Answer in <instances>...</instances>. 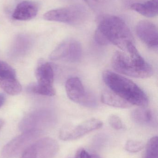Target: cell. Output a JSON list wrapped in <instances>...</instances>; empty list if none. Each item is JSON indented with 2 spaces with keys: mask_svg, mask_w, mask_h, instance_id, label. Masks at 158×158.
Masks as SVG:
<instances>
[{
  "mask_svg": "<svg viewBox=\"0 0 158 158\" xmlns=\"http://www.w3.org/2000/svg\"><path fill=\"white\" fill-rule=\"evenodd\" d=\"M94 39L99 45L113 44L126 52L129 44L134 43L133 37L128 25L123 19L115 16L100 18Z\"/></svg>",
  "mask_w": 158,
  "mask_h": 158,
  "instance_id": "1",
  "label": "cell"
},
{
  "mask_svg": "<svg viewBox=\"0 0 158 158\" xmlns=\"http://www.w3.org/2000/svg\"><path fill=\"white\" fill-rule=\"evenodd\" d=\"M103 77L111 91L131 105L140 106L148 105L146 94L133 81L108 70L103 73Z\"/></svg>",
  "mask_w": 158,
  "mask_h": 158,
  "instance_id": "2",
  "label": "cell"
},
{
  "mask_svg": "<svg viewBox=\"0 0 158 158\" xmlns=\"http://www.w3.org/2000/svg\"><path fill=\"white\" fill-rule=\"evenodd\" d=\"M111 64L116 71L129 77L146 78L151 77L154 73L152 67H142L134 62L125 53L119 51H117L114 54Z\"/></svg>",
  "mask_w": 158,
  "mask_h": 158,
  "instance_id": "3",
  "label": "cell"
},
{
  "mask_svg": "<svg viewBox=\"0 0 158 158\" xmlns=\"http://www.w3.org/2000/svg\"><path fill=\"white\" fill-rule=\"evenodd\" d=\"M87 16L88 13L84 6L72 5L50 10L44 14L43 17L48 21L77 25L83 23Z\"/></svg>",
  "mask_w": 158,
  "mask_h": 158,
  "instance_id": "4",
  "label": "cell"
},
{
  "mask_svg": "<svg viewBox=\"0 0 158 158\" xmlns=\"http://www.w3.org/2000/svg\"><path fill=\"white\" fill-rule=\"evenodd\" d=\"M66 89L67 95L71 101L87 107L94 108L97 106L94 95L85 90L81 81L78 77L68 79Z\"/></svg>",
  "mask_w": 158,
  "mask_h": 158,
  "instance_id": "5",
  "label": "cell"
},
{
  "mask_svg": "<svg viewBox=\"0 0 158 158\" xmlns=\"http://www.w3.org/2000/svg\"><path fill=\"white\" fill-rule=\"evenodd\" d=\"M40 130L24 131L6 144L3 148L2 155L6 158H14L24 152L41 135Z\"/></svg>",
  "mask_w": 158,
  "mask_h": 158,
  "instance_id": "6",
  "label": "cell"
},
{
  "mask_svg": "<svg viewBox=\"0 0 158 158\" xmlns=\"http://www.w3.org/2000/svg\"><path fill=\"white\" fill-rule=\"evenodd\" d=\"M82 49L79 42L73 39H68L60 44L50 56L52 60L64 59L75 63L80 59Z\"/></svg>",
  "mask_w": 158,
  "mask_h": 158,
  "instance_id": "7",
  "label": "cell"
},
{
  "mask_svg": "<svg viewBox=\"0 0 158 158\" xmlns=\"http://www.w3.org/2000/svg\"><path fill=\"white\" fill-rule=\"evenodd\" d=\"M103 124L102 122L99 119H90L77 126L63 129L60 132L59 137L63 141L76 140L92 131L99 129Z\"/></svg>",
  "mask_w": 158,
  "mask_h": 158,
  "instance_id": "8",
  "label": "cell"
},
{
  "mask_svg": "<svg viewBox=\"0 0 158 158\" xmlns=\"http://www.w3.org/2000/svg\"><path fill=\"white\" fill-rule=\"evenodd\" d=\"M136 31L139 39L146 45L151 49H157L158 30L155 24L148 20H142L136 25Z\"/></svg>",
  "mask_w": 158,
  "mask_h": 158,
  "instance_id": "9",
  "label": "cell"
},
{
  "mask_svg": "<svg viewBox=\"0 0 158 158\" xmlns=\"http://www.w3.org/2000/svg\"><path fill=\"white\" fill-rule=\"evenodd\" d=\"M36 151V158H53L58 150V143L52 138H44L32 143Z\"/></svg>",
  "mask_w": 158,
  "mask_h": 158,
  "instance_id": "10",
  "label": "cell"
},
{
  "mask_svg": "<svg viewBox=\"0 0 158 158\" xmlns=\"http://www.w3.org/2000/svg\"><path fill=\"white\" fill-rule=\"evenodd\" d=\"M38 6L32 1H23L19 3L13 14V18L16 20L26 21L32 19L37 15Z\"/></svg>",
  "mask_w": 158,
  "mask_h": 158,
  "instance_id": "11",
  "label": "cell"
},
{
  "mask_svg": "<svg viewBox=\"0 0 158 158\" xmlns=\"http://www.w3.org/2000/svg\"><path fill=\"white\" fill-rule=\"evenodd\" d=\"M35 76L39 84L53 86V70L49 63L43 61L40 62L35 70Z\"/></svg>",
  "mask_w": 158,
  "mask_h": 158,
  "instance_id": "12",
  "label": "cell"
},
{
  "mask_svg": "<svg viewBox=\"0 0 158 158\" xmlns=\"http://www.w3.org/2000/svg\"><path fill=\"white\" fill-rule=\"evenodd\" d=\"M158 0H148L133 4L130 8L147 17H154L158 15Z\"/></svg>",
  "mask_w": 158,
  "mask_h": 158,
  "instance_id": "13",
  "label": "cell"
},
{
  "mask_svg": "<svg viewBox=\"0 0 158 158\" xmlns=\"http://www.w3.org/2000/svg\"><path fill=\"white\" fill-rule=\"evenodd\" d=\"M101 98V101L104 104L114 107L128 108L132 106L111 90L103 91Z\"/></svg>",
  "mask_w": 158,
  "mask_h": 158,
  "instance_id": "14",
  "label": "cell"
},
{
  "mask_svg": "<svg viewBox=\"0 0 158 158\" xmlns=\"http://www.w3.org/2000/svg\"><path fill=\"white\" fill-rule=\"evenodd\" d=\"M0 87L6 94L16 95L21 93L22 86L16 77H0Z\"/></svg>",
  "mask_w": 158,
  "mask_h": 158,
  "instance_id": "15",
  "label": "cell"
},
{
  "mask_svg": "<svg viewBox=\"0 0 158 158\" xmlns=\"http://www.w3.org/2000/svg\"><path fill=\"white\" fill-rule=\"evenodd\" d=\"M133 120L141 124L150 123L153 119V114L150 110L139 108L135 110L131 113Z\"/></svg>",
  "mask_w": 158,
  "mask_h": 158,
  "instance_id": "16",
  "label": "cell"
},
{
  "mask_svg": "<svg viewBox=\"0 0 158 158\" xmlns=\"http://www.w3.org/2000/svg\"><path fill=\"white\" fill-rule=\"evenodd\" d=\"M31 93L47 96H53L55 94V91L53 86H46L39 84H32L28 87Z\"/></svg>",
  "mask_w": 158,
  "mask_h": 158,
  "instance_id": "17",
  "label": "cell"
},
{
  "mask_svg": "<svg viewBox=\"0 0 158 158\" xmlns=\"http://www.w3.org/2000/svg\"><path fill=\"white\" fill-rule=\"evenodd\" d=\"M158 137L154 136L147 143L145 158H158Z\"/></svg>",
  "mask_w": 158,
  "mask_h": 158,
  "instance_id": "18",
  "label": "cell"
},
{
  "mask_svg": "<svg viewBox=\"0 0 158 158\" xmlns=\"http://www.w3.org/2000/svg\"><path fill=\"white\" fill-rule=\"evenodd\" d=\"M125 147V149L128 152L136 153L143 149L144 145L143 143L140 141L129 140L126 143Z\"/></svg>",
  "mask_w": 158,
  "mask_h": 158,
  "instance_id": "19",
  "label": "cell"
},
{
  "mask_svg": "<svg viewBox=\"0 0 158 158\" xmlns=\"http://www.w3.org/2000/svg\"><path fill=\"white\" fill-rule=\"evenodd\" d=\"M108 121L110 126L115 130H119L123 128V123L119 117L117 115H112L109 116Z\"/></svg>",
  "mask_w": 158,
  "mask_h": 158,
  "instance_id": "20",
  "label": "cell"
},
{
  "mask_svg": "<svg viewBox=\"0 0 158 158\" xmlns=\"http://www.w3.org/2000/svg\"><path fill=\"white\" fill-rule=\"evenodd\" d=\"M84 2L92 9L96 10L103 7L108 0H84Z\"/></svg>",
  "mask_w": 158,
  "mask_h": 158,
  "instance_id": "21",
  "label": "cell"
},
{
  "mask_svg": "<svg viewBox=\"0 0 158 158\" xmlns=\"http://www.w3.org/2000/svg\"><path fill=\"white\" fill-rule=\"evenodd\" d=\"M36 151L32 145L29 147L23 153L21 158H36Z\"/></svg>",
  "mask_w": 158,
  "mask_h": 158,
  "instance_id": "22",
  "label": "cell"
},
{
  "mask_svg": "<svg viewBox=\"0 0 158 158\" xmlns=\"http://www.w3.org/2000/svg\"><path fill=\"white\" fill-rule=\"evenodd\" d=\"M75 158H101L98 155L91 154L84 149H80L78 151Z\"/></svg>",
  "mask_w": 158,
  "mask_h": 158,
  "instance_id": "23",
  "label": "cell"
},
{
  "mask_svg": "<svg viewBox=\"0 0 158 158\" xmlns=\"http://www.w3.org/2000/svg\"><path fill=\"white\" fill-rule=\"evenodd\" d=\"M123 2L125 6L130 7L131 5L136 3L141 2L143 1L142 0H123Z\"/></svg>",
  "mask_w": 158,
  "mask_h": 158,
  "instance_id": "24",
  "label": "cell"
},
{
  "mask_svg": "<svg viewBox=\"0 0 158 158\" xmlns=\"http://www.w3.org/2000/svg\"><path fill=\"white\" fill-rule=\"evenodd\" d=\"M8 64L2 61H0V75L4 71L8 66Z\"/></svg>",
  "mask_w": 158,
  "mask_h": 158,
  "instance_id": "25",
  "label": "cell"
},
{
  "mask_svg": "<svg viewBox=\"0 0 158 158\" xmlns=\"http://www.w3.org/2000/svg\"><path fill=\"white\" fill-rule=\"evenodd\" d=\"M5 96L3 94L0 93V108L3 106L5 101Z\"/></svg>",
  "mask_w": 158,
  "mask_h": 158,
  "instance_id": "26",
  "label": "cell"
},
{
  "mask_svg": "<svg viewBox=\"0 0 158 158\" xmlns=\"http://www.w3.org/2000/svg\"><path fill=\"white\" fill-rule=\"evenodd\" d=\"M2 125H3L2 121H0V128H1V127H2Z\"/></svg>",
  "mask_w": 158,
  "mask_h": 158,
  "instance_id": "27",
  "label": "cell"
}]
</instances>
